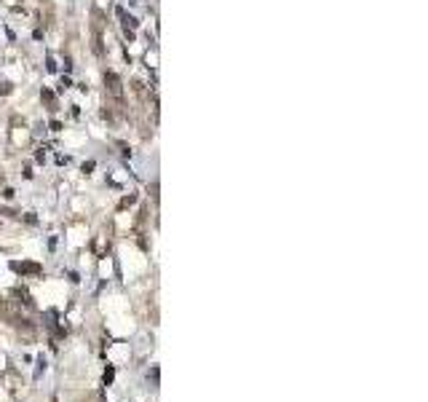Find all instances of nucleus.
Instances as JSON below:
<instances>
[{
    "label": "nucleus",
    "instance_id": "0eeeda50",
    "mask_svg": "<svg viewBox=\"0 0 428 402\" xmlns=\"http://www.w3.org/2000/svg\"><path fill=\"white\" fill-rule=\"evenodd\" d=\"M46 67H49V72H54V70H57V64H54V59H51V57L46 59Z\"/></svg>",
    "mask_w": 428,
    "mask_h": 402
},
{
    "label": "nucleus",
    "instance_id": "39448f33",
    "mask_svg": "<svg viewBox=\"0 0 428 402\" xmlns=\"http://www.w3.org/2000/svg\"><path fill=\"white\" fill-rule=\"evenodd\" d=\"M113 378H115V370H113V368H107V370H105V383H107V386L113 383Z\"/></svg>",
    "mask_w": 428,
    "mask_h": 402
},
{
    "label": "nucleus",
    "instance_id": "20e7f679",
    "mask_svg": "<svg viewBox=\"0 0 428 402\" xmlns=\"http://www.w3.org/2000/svg\"><path fill=\"white\" fill-rule=\"evenodd\" d=\"M35 362H38V368H35V378H40V376H43V370H46V364H49V362H46L43 354H38V359H35Z\"/></svg>",
    "mask_w": 428,
    "mask_h": 402
},
{
    "label": "nucleus",
    "instance_id": "7ed1b4c3",
    "mask_svg": "<svg viewBox=\"0 0 428 402\" xmlns=\"http://www.w3.org/2000/svg\"><path fill=\"white\" fill-rule=\"evenodd\" d=\"M40 99L46 102V105H49V110H57V97H54L49 89H43V91H40Z\"/></svg>",
    "mask_w": 428,
    "mask_h": 402
},
{
    "label": "nucleus",
    "instance_id": "f257e3e1",
    "mask_svg": "<svg viewBox=\"0 0 428 402\" xmlns=\"http://www.w3.org/2000/svg\"><path fill=\"white\" fill-rule=\"evenodd\" d=\"M105 83H107V89H110V94L113 97H123V86H120V78L115 76V72H105Z\"/></svg>",
    "mask_w": 428,
    "mask_h": 402
},
{
    "label": "nucleus",
    "instance_id": "423d86ee",
    "mask_svg": "<svg viewBox=\"0 0 428 402\" xmlns=\"http://www.w3.org/2000/svg\"><path fill=\"white\" fill-rule=\"evenodd\" d=\"M137 201V196H126L123 201H120V209H126V207H132V204Z\"/></svg>",
    "mask_w": 428,
    "mask_h": 402
},
{
    "label": "nucleus",
    "instance_id": "f03ea898",
    "mask_svg": "<svg viewBox=\"0 0 428 402\" xmlns=\"http://www.w3.org/2000/svg\"><path fill=\"white\" fill-rule=\"evenodd\" d=\"M11 271H16V274H35V276H38L43 268H40L38 263H16V260H14V263H11Z\"/></svg>",
    "mask_w": 428,
    "mask_h": 402
}]
</instances>
